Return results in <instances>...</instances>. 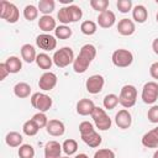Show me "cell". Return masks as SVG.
<instances>
[{
	"label": "cell",
	"instance_id": "1",
	"mask_svg": "<svg viewBox=\"0 0 158 158\" xmlns=\"http://www.w3.org/2000/svg\"><path fill=\"white\" fill-rule=\"evenodd\" d=\"M95 57H96V47L91 43L84 44L73 62V70L78 74L85 73Z\"/></svg>",
	"mask_w": 158,
	"mask_h": 158
},
{
	"label": "cell",
	"instance_id": "32",
	"mask_svg": "<svg viewBox=\"0 0 158 158\" xmlns=\"http://www.w3.org/2000/svg\"><path fill=\"white\" fill-rule=\"evenodd\" d=\"M67 9H68L69 17H70V22H77V21H79V20H81V17H83V11H81V9H80L78 5L72 4V5H68Z\"/></svg>",
	"mask_w": 158,
	"mask_h": 158
},
{
	"label": "cell",
	"instance_id": "33",
	"mask_svg": "<svg viewBox=\"0 0 158 158\" xmlns=\"http://www.w3.org/2000/svg\"><path fill=\"white\" fill-rule=\"evenodd\" d=\"M102 105L106 110H112L118 105V96L116 94H107L102 100Z\"/></svg>",
	"mask_w": 158,
	"mask_h": 158
},
{
	"label": "cell",
	"instance_id": "48",
	"mask_svg": "<svg viewBox=\"0 0 158 158\" xmlns=\"http://www.w3.org/2000/svg\"><path fill=\"white\" fill-rule=\"evenodd\" d=\"M153 158H158V149H157V151L153 153Z\"/></svg>",
	"mask_w": 158,
	"mask_h": 158
},
{
	"label": "cell",
	"instance_id": "23",
	"mask_svg": "<svg viewBox=\"0 0 158 158\" xmlns=\"http://www.w3.org/2000/svg\"><path fill=\"white\" fill-rule=\"evenodd\" d=\"M36 64H37L41 69L48 72V70L52 68V65H53V58L49 57L46 52L38 53V54H37V58H36Z\"/></svg>",
	"mask_w": 158,
	"mask_h": 158
},
{
	"label": "cell",
	"instance_id": "3",
	"mask_svg": "<svg viewBox=\"0 0 158 158\" xmlns=\"http://www.w3.org/2000/svg\"><path fill=\"white\" fill-rule=\"evenodd\" d=\"M52 58H53V64L58 68H65L69 64H73L75 59L74 52L70 47H62L57 49Z\"/></svg>",
	"mask_w": 158,
	"mask_h": 158
},
{
	"label": "cell",
	"instance_id": "41",
	"mask_svg": "<svg viewBox=\"0 0 158 158\" xmlns=\"http://www.w3.org/2000/svg\"><path fill=\"white\" fill-rule=\"evenodd\" d=\"M147 118L152 123H158V105H152L147 112Z\"/></svg>",
	"mask_w": 158,
	"mask_h": 158
},
{
	"label": "cell",
	"instance_id": "9",
	"mask_svg": "<svg viewBox=\"0 0 158 158\" xmlns=\"http://www.w3.org/2000/svg\"><path fill=\"white\" fill-rule=\"evenodd\" d=\"M105 85V79L100 74L90 75L85 81V89L90 94H99Z\"/></svg>",
	"mask_w": 158,
	"mask_h": 158
},
{
	"label": "cell",
	"instance_id": "7",
	"mask_svg": "<svg viewBox=\"0 0 158 158\" xmlns=\"http://www.w3.org/2000/svg\"><path fill=\"white\" fill-rule=\"evenodd\" d=\"M30 100H31V105L36 110H38V112H44L46 114L53 105L52 98L49 95H47L44 93H40V91L32 94Z\"/></svg>",
	"mask_w": 158,
	"mask_h": 158
},
{
	"label": "cell",
	"instance_id": "45",
	"mask_svg": "<svg viewBox=\"0 0 158 158\" xmlns=\"http://www.w3.org/2000/svg\"><path fill=\"white\" fill-rule=\"evenodd\" d=\"M149 132L152 133V136L154 137V139L158 142V126L154 127V128H152V130H149Z\"/></svg>",
	"mask_w": 158,
	"mask_h": 158
},
{
	"label": "cell",
	"instance_id": "12",
	"mask_svg": "<svg viewBox=\"0 0 158 158\" xmlns=\"http://www.w3.org/2000/svg\"><path fill=\"white\" fill-rule=\"evenodd\" d=\"M115 123L121 130H127L132 125V115L127 109H121L115 115Z\"/></svg>",
	"mask_w": 158,
	"mask_h": 158
},
{
	"label": "cell",
	"instance_id": "30",
	"mask_svg": "<svg viewBox=\"0 0 158 158\" xmlns=\"http://www.w3.org/2000/svg\"><path fill=\"white\" fill-rule=\"evenodd\" d=\"M62 148H63V152L67 156L70 157V156H73V154L77 153V151H78V142L75 139H73V138H68V139H65L63 142Z\"/></svg>",
	"mask_w": 158,
	"mask_h": 158
},
{
	"label": "cell",
	"instance_id": "35",
	"mask_svg": "<svg viewBox=\"0 0 158 158\" xmlns=\"http://www.w3.org/2000/svg\"><path fill=\"white\" fill-rule=\"evenodd\" d=\"M109 5H110L109 0H90V6L93 7V10L98 11L99 14L106 11Z\"/></svg>",
	"mask_w": 158,
	"mask_h": 158
},
{
	"label": "cell",
	"instance_id": "4",
	"mask_svg": "<svg viewBox=\"0 0 158 158\" xmlns=\"http://www.w3.org/2000/svg\"><path fill=\"white\" fill-rule=\"evenodd\" d=\"M0 17L9 23H16L20 19V11L17 6L10 1H0Z\"/></svg>",
	"mask_w": 158,
	"mask_h": 158
},
{
	"label": "cell",
	"instance_id": "34",
	"mask_svg": "<svg viewBox=\"0 0 158 158\" xmlns=\"http://www.w3.org/2000/svg\"><path fill=\"white\" fill-rule=\"evenodd\" d=\"M17 154L20 158H33L35 157V148L31 144H22V146H20Z\"/></svg>",
	"mask_w": 158,
	"mask_h": 158
},
{
	"label": "cell",
	"instance_id": "46",
	"mask_svg": "<svg viewBox=\"0 0 158 158\" xmlns=\"http://www.w3.org/2000/svg\"><path fill=\"white\" fill-rule=\"evenodd\" d=\"M74 158H89V157H88L85 153H79V154H77Z\"/></svg>",
	"mask_w": 158,
	"mask_h": 158
},
{
	"label": "cell",
	"instance_id": "51",
	"mask_svg": "<svg viewBox=\"0 0 158 158\" xmlns=\"http://www.w3.org/2000/svg\"><path fill=\"white\" fill-rule=\"evenodd\" d=\"M156 2H157V4H158V0H156Z\"/></svg>",
	"mask_w": 158,
	"mask_h": 158
},
{
	"label": "cell",
	"instance_id": "25",
	"mask_svg": "<svg viewBox=\"0 0 158 158\" xmlns=\"http://www.w3.org/2000/svg\"><path fill=\"white\" fill-rule=\"evenodd\" d=\"M14 94H15V96H17L20 99L28 98L30 94H31V86H30V84H27L25 81H20V83L15 84V86H14Z\"/></svg>",
	"mask_w": 158,
	"mask_h": 158
},
{
	"label": "cell",
	"instance_id": "19",
	"mask_svg": "<svg viewBox=\"0 0 158 158\" xmlns=\"http://www.w3.org/2000/svg\"><path fill=\"white\" fill-rule=\"evenodd\" d=\"M20 52H21V58L26 63H33V62H36L37 53H36V49H35V47L32 44H30V43L22 44Z\"/></svg>",
	"mask_w": 158,
	"mask_h": 158
},
{
	"label": "cell",
	"instance_id": "5",
	"mask_svg": "<svg viewBox=\"0 0 158 158\" xmlns=\"http://www.w3.org/2000/svg\"><path fill=\"white\" fill-rule=\"evenodd\" d=\"M111 62L117 68H127L133 63V54L128 49L118 48L112 52Z\"/></svg>",
	"mask_w": 158,
	"mask_h": 158
},
{
	"label": "cell",
	"instance_id": "42",
	"mask_svg": "<svg viewBox=\"0 0 158 158\" xmlns=\"http://www.w3.org/2000/svg\"><path fill=\"white\" fill-rule=\"evenodd\" d=\"M149 75L153 79H158V62H154L149 67Z\"/></svg>",
	"mask_w": 158,
	"mask_h": 158
},
{
	"label": "cell",
	"instance_id": "28",
	"mask_svg": "<svg viewBox=\"0 0 158 158\" xmlns=\"http://www.w3.org/2000/svg\"><path fill=\"white\" fill-rule=\"evenodd\" d=\"M80 31H81V33H84L86 36H93L98 31V25H96V22H94L91 20H85L80 25Z\"/></svg>",
	"mask_w": 158,
	"mask_h": 158
},
{
	"label": "cell",
	"instance_id": "38",
	"mask_svg": "<svg viewBox=\"0 0 158 158\" xmlns=\"http://www.w3.org/2000/svg\"><path fill=\"white\" fill-rule=\"evenodd\" d=\"M57 19L59 20V22H60L62 25L72 23V22H70V17H69L67 6H63V7L59 9V11H58V14H57Z\"/></svg>",
	"mask_w": 158,
	"mask_h": 158
},
{
	"label": "cell",
	"instance_id": "31",
	"mask_svg": "<svg viewBox=\"0 0 158 158\" xmlns=\"http://www.w3.org/2000/svg\"><path fill=\"white\" fill-rule=\"evenodd\" d=\"M38 7L32 5V4H28L23 7V17L27 20V21H33L38 17Z\"/></svg>",
	"mask_w": 158,
	"mask_h": 158
},
{
	"label": "cell",
	"instance_id": "44",
	"mask_svg": "<svg viewBox=\"0 0 158 158\" xmlns=\"http://www.w3.org/2000/svg\"><path fill=\"white\" fill-rule=\"evenodd\" d=\"M152 49H153V52L158 56V37L153 40V42H152Z\"/></svg>",
	"mask_w": 158,
	"mask_h": 158
},
{
	"label": "cell",
	"instance_id": "18",
	"mask_svg": "<svg viewBox=\"0 0 158 158\" xmlns=\"http://www.w3.org/2000/svg\"><path fill=\"white\" fill-rule=\"evenodd\" d=\"M94 109H95V104L90 99H80L77 102V112L80 116H89V115H91Z\"/></svg>",
	"mask_w": 158,
	"mask_h": 158
},
{
	"label": "cell",
	"instance_id": "10",
	"mask_svg": "<svg viewBox=\"0 0 158 158\" xmlns=\"http://www.w3.org/2000/svg\"><path fill=\"white\" fill-rule=\"evenodd\" d=\"M36 44L40 49H43L44 52L53 51L57 47V40L51 33H41L36 37Z\"/></svg>",
	"mask_w": 158,
	"mask_h": 158
},
{
	"label": "cell",
	"instance_id": "36",
	"mask_svg": "<svg viewBox=\"0 0 158 158\" xmlns=\"http://www.w3.org/2000/svg\"><path fill=\"white\" fill-rule=\"evenodd\" d=\"M116 6H117L118 11L122 12V14H127L133 9L132 0H118L116 2Z\"/></svg>",
	"mask_w": 158,
	"mask_h": 158
},
{
	"label": "cell",
	"instance_id": "24",
	"mask_svg": "<svg viewBox=\"0 0 158 158\" xmlns=\"http://www.w3.org/2000/svg\"><path fill=\"white\" fill-rule=\"evenodd\" d=\"M80 137H81L83 142H84L86 146L91 147V148L99 147V146L101 144V142H102L101 136H100L96 131H94V132H91V133H89V135H85V136H80Z\"/></svg>",
	"mask_w": 158,
	"mask_h": 158
},
{
	"label": "cell",
	"instance_id": "15",
	"mask_svg": "<svg viewBox=\"0 0 158 158\" xmlns=\"http://www.w3.org/2000/svg\"><path fill=\"white\" fill-rule=\"evenodd\" d=\"M96 20H98V25L101 28H110L116 22V15L111 10H106L104 12H100Z\"/></svg>",
	"mask_w": 158,
	"mask_h": 158
},
{
	"label": "cell",
	"instance_id": "40",
	"mask_svg": "<svg viewBox=\"0 0 158 158\" xmlns=\"http://www.w3.org/2000/svg\"><path fill=\"white\" fill-rule=\"evenodd\" d=\"M95 128H94V125L89 121H83L79 123V132H80V136H85V135H89L91 132H94Z\"/></svg>",
	"mask_w": 158,
	"mask_h": 158
},
{
	"label": "cell",
	"instance_id": "14",
	"mask_svg": "<svg viewBox=\"0 0 158 158\" xmlns=\"http://www.w3.org/2000/svg\"><path fill=\"white\" fill-rule=\"evenodd\" d=\"M136 31V25L133 22V20L123 17L118 21L117 23V32L121 36H132Z\"/></svg>",
	"mask_w": 158,
	"mask_h": 158
},
{
	"label": "cell",
	"instance_id": "13",
	"mask_svg": "<svg viewBox=\"0 0 158 158\" xmlns=\"http://www.w3.org/2000/svg\"><path fill=\"white\" fill-rule=\"evenodd\" d=\"M46 131L49 136H53V137H60L64 135L65 132V126L64 123L60 121V120H57V118H52L48 121L47 126H46Z\"/></svg>",
	"mask_w": 158,
	"mask_h": 158
},
{
	"label": "cell",
	"instance_id": "11",
	"mask_svg": "<svg viewBox=\"0 0 158 158\" xmlns=\"http://www.w3.org/2000/svg\"><path fill=\"white\" fill-rule=\"evenodd\" d=\"M58 78L53 72H44L38 80V88L43 91H51L52 89H54V86L57 85Z\"/></svg>",
	"mask_w": 158,
	"mask_h": 158
},
{
	"label": "cell",
	"instance_id": "16",
	"mask_svg": "<svg viewBox=\"0 0 158 158\" xmlns=\"http://www.w3.org/2000/svg\"><path fill=\"white\" fill-rule=\"evenodd\" d=\"M62 144L57 141H48L44 146V158H60Z\"/></svg>",
	"mask_w": 158,
	"mask_h": 158
},
{
	"label": "cell",
	"instance_id": "47",
	"mask_svg": "<svg viewBox=\"0 0 158 158\" xmlns=\"http://www.w3.org/2000/svg\"><path fill=\"white\" fill-rule=\"evenodd\" d=\"M62 4H68V5H72V0H59Z\"/></svg>",
	"mask_w": 158,
	"mask_h": 158
},
{
	"label": "cell",
	"instance_id": "20",
	"mask_svg": "<svg viewBox=\"0 0 158 158\" xmlns=\"http://www.w3.org/2000/svg\"><path fill=\"white\" fill-rule=\"evenodd\" d=\"M132 19L135 20V22L137 23H144L148 19V11L146 9L144 5H136L133 9H132Z\"/></svg>",
	"mask_w": 158,
	"mask_h": 158
},
{
	"label": "cell",
	"instance_id": "17",
	"mask_svg": "<svg viewBox=\"0 0 158 158\" xmlns=\"http://www.w3.org/2000/svg\"><path fill=\"white\" fill-rule=\"evenodd\" d=\"M38 28L43 31V33H48L57 28L56 20L51 15H42L38 20Z\"/></svg>",
	"mask_w": 158,
	"mask_h": 158
},
{
	"label": "cell",
	"instance_id": "21",
	"mask_svg": "<svg viewBox=\"0 0 158 158\" xmlns=\"http://www.w3.org/2000/svg\"><path fill=\"white\" fill-rule=\"evenodd\" d=\"M5 142L9 147L11 148H15V147H20L22 146L23 143V137L20 132H16V131H11L9 132L6 136H5Z\"/></svg>",
	"mask_w": 158,
	"mask_h": 158
},
{
	"label": "cell",
	"instance_id": "8",
	"mask_svg": "<svg viewBox=\"0 0 158 158\" xmlns=\"http://www.w3.org/2000/svg\"><path fill=\"white\" fill-rule=\"evenodd\" d=\"M141 99L147 105H153L158 99V83L147 81L142 88Z\"/></svg>",
	"mask_w": 158,
	"mask_h": 158
},
{
	"label": "cell",
	"instance_id": "43",
	"mask_svg": "<svg viewBox=\"0 0 158 158\" xmlns=\"http://www.w3.org/2000/svg\"><path fill=\"white\" fill-rule=\"evenodd\" d=\"M9 74L10 73H9V70H7L6 65H5V62L0 63V80H5Z\"/></svg>",
	"mask_w": 158,
	"mask_h": 158
},
{
	"label": "cell",
	"instance_id": "37",
	"mask_svg": "<svg viewBox=\"0 0 158 158\" xmlns=\"http://www.w3.org/2000/svg\"><path fill=\"white\" fill-rule=\"evenodd\" d=\"M32 120L38 125V127H40V128L46 127V126H47V123H48V121H49L44 112H36V114L32 116Z\"/></svg>",
	"mask_w": 158,
	"mask_h": 158
},
{
	"label": "cell",
	"instance_id": "50",
	"mask_svg": "<svg viewBox=\"0 0 158 158\" xmlns=\"http://www.w3.org/2000/svg\"><path fill=\"white\" fill-rule=\"evenodd\" d=\"M60 158H70L69 156H65V157H60Z\"/></svg>",
	"mask_w": 158,
	"mask_h": 158
},
{
	"label": "cell",
	"instance_id": "26",
	"mask_svg": "<svg viewBox=\"0 0 158 158\" xmlns=\"http://www.w3.org/2000/svg\"><path fill=\"white\" fill-rule=\"evenodd\" d=\"M40 130H41V128L38 127V125H37L32 118H31V120H27V121L22 125V132H23L26 136H28V137L36 136Z\"/></svg>",
	"mask_w": 158,
	"mask_h": 158
},
{
	"label": "cell",
	"instance_id": "29",
	"mask_svg": "<svg viewBox=\"0 0 158 158\" xmlns=\"http://www.w3.org/2000/svg\"><path fill=\"white\" fill-rule=\"evenodd\" d=\"M72 33H73L72 28L67 25H59L54 30V37L59 38V40H68V38H70Z\"/></svg>",
	"mask_w": 158,
	"mask_h": 158
},
{
	"label": "cell",
	"instance_id": "2",
	"mask_svg": "<svg viewBox=\"0 0 158 158\" xmlns=\"http://www.w3.org/2000/svg\"><path fill=\"white\" fill-rule=\"evenodd\" d=\"M137 101V89L135 85L126 84L121 88L120 95H118V104L123 109H130L135 106Z\"/></svg>",
	"mask_w": 158,
	"mask_h": 158
},
{
	"label": "cell",
	"instance_id": "22",
	"mask_svg": "<svg viewBox=\"0 0 158 158\" xmlns=\"http://www.w3.org/2000/svg\"><path fill=\"white\" fill-rule=\"evenodd\" d=\"M5 65H6V68H7L10 74H16V73H19L22 69V62L16 56H11V57L6 58Z\"/></svg>",
	"mask_w": 158,
	"mask_h": 158
},
{
	"label": "cell",
	"instance_id": "6",
	"mask_svg": "<svg viewBox=\"0 0 158 158\" xmlns=\"http://www.w3.org/2000/svg\"><path fill=\"white\" fill-rule=\"evenodd\" d=\"M90 116H91L96 128L100 131H107L112 125V121L109 117V115L106 114L105 109H101L99 106H95V109L93 110Z\"/></svg>",
	"mask_w": 158,
	"mask_h": 158
},
{
	"label": "cell",
	"instance_id": "39",
	"mask_svg": "<svg viewBox=\"0 0 158 158\" xmlns=\"http://www.w3.org/2000/svg\"><path fill=\"white\" fill-rule=\"evenodd\" d=\"M93 158H116L115 152L110 148H100L94 153Z\"/></svg>",
	"mask_w": 158,
	"mask_h": 158
},
{
	"label": "cell",
	"instance_id": "27",
	"mask_svg": "<svg viewBox=\"0 0 158 158\" xmlns=\"http://www.w3.org/2000/svg\"><path fill=\"white\" fill-rule=\"evenodd\" d=\"M38 11L42 12L43 15H51L56 7L54 0H40L38 1Z\"/></svg>",
	"mask_w": 158,
	"mask_h": 158
},
{
	"label": "cell",
	"instance_id": "49",
	"mask_svg": "<svg viewBox=\"0 0 158 158\" xmlns=\"http://www.w3.org/2000/svg\"><path fill=\"white\" fill-rule=\"evenodd\" d=\"M156 20H157V22H158V12H157V15H156Z\"/></svg>",
	"mask_w": 158,
	"mask_h": 158
}]
</instances>
